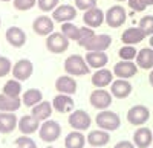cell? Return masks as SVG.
<instances>
[{"instance_id":"obj_15","label":"cell","mask_w":153,"mask_h":148,"mask_svg":"<svg viewBox=\"0 0 153 148\" xmlns=\"http://www.w3.org/2000/svg\"><path fill=\"white\" fill-rule=\"evenodd\" d=\"M86 61H87L89 67L98 70V69H103L107 64L109 57L104 51H89L86 55Z\"/></svg>"},{"instance_id":"obj_41","label":"cell","mask_w":153,"mask_h":148,"mask_svg":"<svg viewBox=\"0 0 153 148\" xmlns=\"http://www.w3.org/2000/svg\"><path fill=\"white\" fill-rule=\"evenodd\" d=\"M129 6H130V9H133L136 12H143V11H146V8L149 5L146 0H129Z\"/></svg>"},{"instance_id":"obj_10","label":"cell","mask_w":153,"mask_h":148,"mask_svg":"<svg viewBox=\"0 0 153 148\" xmlns=\"http://www.w3.org/2000/svg\"><path fill=\"white\" fill-rule=\"evenodd\" d=\"M136 72H138V64L132 63V61H126V60H121L113 67V73L117 75V78H123V80H129L135 77Z\"/></svg>"},{"instance_id":"obj_22","label":"cell","mask_w":153,"mask_h":148,"mask_svg":"<svg viewBox=\"0 0 153 148\" xmlns=\"http://www.w3.org/2000/svg\"><path fill=\"white\" fill-rule=\"evenodd\" d=\"M113 82V73L107 69H98L94 77H92V84L95 85V87L98 89H103V87H107V85H110Z\"/></svg>"},{"instance_id":"obj_23","label":"cell","mask_w":153,"mask_h":148,"mask_svg":"<svg viewBox=\"0 0 153 148\" xmlns=\"http://www.w3.org/2000/svg\"><path fill=\"white\" fill-rule=\"evenodd\" d=\"M52 110H54V105L48 102V101H42V102H38L37 105L32 107V112L31 115L34 118H37L40 122H45L51 118V115H52Z\"/></svg>"},{"instance_id":"obj_1","label":"cell","mask_w":153,"mask_h":148,"mask_svg":"<svg viewBox=\"0 0 153 148\" xmlns=\"http://www.w3.org/2000/svg\"><path fill=\"white\" fill-rule=\"evenodd\" d=\"M89 64L86 58L80 57V55H71L66 58L65 61V70L68 75H74V77H83L89 73Z\"/></svg>"},{"instance_id":"obj_6","label":"cell","mask_w":153,"mask_h":148,"mask_svg":"<svg viewBox=\"0 0 153 148\" xmlns=\"http://www.w3.org/2000/svg\"><path fill=\"white\" fill-rule=\"evenodd\" d=\"M126 18H127L126 9L121 5H115V6L109 8L107 12H106V23H107V26H110V28L123 26Z\"/></svg>"},{"instance_id":"obj_7","label":"cell","mask_w":153,"mask_h":148,"mask_svg":"<svg viewBox=\"0 0 153 148\" xmlns=\"http://www.w3.org/2000/svg\"><path fill=\"white\" fill-rule=\"evenodd\" d=\"M34 72V64L28 58H22L12 66V75L19 81H26Z\"/></svg>"},{"instance_id":"obj_44","label":"cell","mask_w":153,"mask_h":148,"mask_svg":"<svg viewBox=\"0 0 153 148\" xmlns=\"http://www.w3.org/2000/svg\"><path fill=\"white\" fill-rule=\"evenodd\" d=\"M150 46L153 47V35H150Z\"/></svg>"},{"instance_id":"obj_34","label":"cell","mask_w":153,"mask_h":148,"mask_svg":"<svg viewBox=\"0 0 153 148\" xmlns=\"http://www.w3.org/2000/svg\"><path fill=\"white\" fill-rule=\"evenodd\" d=\"M118 55H120V58H121V60L132 61V60H136L138 52H136V49H135L133 46H130V44H124V46L120 49Z\"/></svg>"},{"instance_id":"obj_30","label":"cell","mask_w":153,"mask_h":148,"mask_svg":"<svg viewBox=\"0 0 153 148\" xmlns=\"http://www.w3.org/2000/svg\"><path fill=\"white\" fill-rule=\"evenodd\" d=\"M23 104L25 105H28V107H34L37 105L38 102H42L43 101V95L42 92L38 90V89H29L23 93Z\"/></svg>"},{"instance_id":"obj_14","label":"cell","mask_w":153,"mask_h":148,"mask_svg":"<svg viewBox=\"0 0 153 148\" xmlns=\"http://www.w3.org/2000/svg\"><path fill=\"white\" fill-rule=\"evenodd\" d=\"M19 125V119L14 112H0V133L9 134Z\"/></svg>"},{"instance_id":"obj_31","label":"cell","mask_w":153,"mask_h":148,"mask_svg":"<svg viewBox=\"0 0 153 148\" xmlns=\"http://www.w3.org/2000/svg\"><path fill=\"white\" fill-rule=\"evenodd\" d=\"M97 34L94 32L92 28L89 26H84V28H80V34H78V38H76V43H78L81 47H86L89 43L92 41V38Z\"/></svg>"},{"instance_id":"obj_40","label":"cell","mask_w":153,"mask_h":148,"mask_svg":"<svg viewBox=\"0 0 153 148\" xmlns=\"http://www.w3.org/2000/svg\"><path fill=\"white\" fill-rule=\"evenodd\" d=\"M75 6L80 11H87L97 6V0H75Z\"/></svg>"},{"instance_id":"obj_35","label":"cell","mask_w":153,"mask_h":148,"mask_svg":"<svg viewBox=\"0 0 153 148\" xmlns=\"http://www.w3.org/2000/svg\"><path fill=\"white\" fill-rule=\"evenodd\" d=\"M138 28L146 35H153V15H144L138 23Z\"/></svg>"},{"instance_id":"obj_37","label":"cell","mask_w":153,"mask_h":148,"mask_svg":"<svg viewBox=\"0 0 153 148\" xmlns=\"http://www.w3.org/2000/svg\"><path fill=\"white\" fill-rule=\"evenodd\" d=\"M12 3L17 11H29L37 5V0H14Z\"/></svg>"},{"instance_id":"obj_26","label":"cell","mask_w":153,"mask_h":148,"mask_svg":"<svg viewBox=\"0 0 153 148\" xmlns=\"http://www.w3.org/2000/svg\"><path fill=\"white\" fill-rule=\"evenodd\" d=\"M112 44V38L110 35L107 34H100V35H95L92 41L89 43L84 49L89 52V51H106V49Z\"/></svg>"},{"instance_id":"obj_3","label":"cell","mask_w":153,"mask_h":148,"mask_svg":"<svg viewBox=\"0 0 153 148\" xmlns=\"http://www.w3.org/2000/svg\"><path fill=\"white\" fill-rule=\"evenodd\" d=\"M69 41L71 40L63 32H52L51 35H48V38H46V47H48V51H51L52 54H61V52L68 51Z\"/></svg>"},{"instance_id":"obj_49","label":"cell","mask_w":153,"mask_h":148,"mask_svg":"<svg viewBox=\"0 0 153 148\" xmlns=\"http://www.w3.org/2000/svg\"><path fill=\"white\" fill-rule=\"evenodd\" d=\"M0 24H2V20H0Z\"/></svg>"},{"instance_id":"obj_50","label":"cell","mask_w":153,"mask_h":148,"mask_svg":"<svg viewBox=\"0 0 153 148\" xmlns=\"http://www.w3.org/2000/svg\"><path fill=\"white\" fill-rule=\"evenodd\" d=\"M91 148H95V147H91Z\"/></svg>"},{"instance_id":"obj_48","label":"cell","mask_w":153,"mask_h":148,"mask_svg":"<svg viewBox=\"0 0 153 148\" xmlns=\"http://www.w3.org/2000/svg\"><path fill=\"white\" fill-rule=\"evenodd\" d=\"M118 2H124V0H118Z\"/></svg>"},{"instance_id":"obj_47","label":"cell","mask_w":153,"mask_h":148,"mask_svg":"<svg viewBox=\"0 0 153 148\" xmlns=\"http://www.w3.org/2000/svg\"><path fill=\"white\" fill-rule=\"evenodd\" d=\"M46 148H54V147H46Z\"/></svg>"},{"instance_id":"obj_18","label":"cell","mask_w":153,"mask_h":148,"mask_svg":"<svg viewBox=\"0 0 153 148\" xmlns=\"http://www.w3.org/2000/svg\"><path fill=\"white\" fill-rule=\"evenodd\" d=\"M153 141V131L147 127H139L133 134V144L138 148H149Z\"/></svg>"},{"instance_id":"obj_43","label":"cell","mask_w":153,"mask_h":148,"mask_svg":"<svg viewBox=\"0 0 153 148\" xmlns=\"http://www.w3.org/2000/svg\"><path fill=\"white\" fill-rule=\"evenodd\" d=\"M149 82H150V85L153 87V69H152V72H150V75H149Z\"/></svg>"},{"instance_id":"obj_46","label":"cell","mask_w":153,"mask_h":148,"mask_svg":"<svg viewBox=\"0 0 153 148\" xmlns=\"http://www.w3.org/2000/svg\"><path fill=\"white\" fill-rule=\"evenodd\" d=\"M2 2H11V0H2Z\"/></svg>"},{"instance_id":"obj_12","label":"cell","mask_w":153,"mask_h":148,"mask_svg":"<svg viewBox=\"0 0 153 148\" xmlns=\"http://www.w3.org/2000/svg\"><path fill=\"white\" fill-rule=\"evenodd\" d=\"M32 29L35 31V34L48 37L54 32V18H51L48 15H40L37 17L32 23Z\"/></svg>"},{"instance_id":"obj_8","label":"cell","mask_w":153,"mask_h":148,"mask_svg":"<svg viewBox=\"0 0 153 148\" xmlns=\"http://www.w3.org/2000/svg\"><path fill=\"white\" fill-rule=\"evenodd\" d=\"M149 118H150V112L146 105H133L129 112H127V121H129L132 125L141 127L143 124H146L149 121Z\"/></svg>"},{"instance_id":"obj_11","label":"cell","mask_w":153,"mask_h":148,"mask_svg":"<svg viewBox=\"0 0 153 148\" xmlns=\"http://www.w3.org/2000/svg\"><path fill=\"white\" fill-rule=\"evenodd\" d=\"M75 17H76V6H72V5H60L52 12L54 21H58V23L72 21Z\"/></svg>"},{"instance_id":"obj_33","label":"cell","mask_w":153,"mask_h":148,"mask_svg":"<svg viewBox=\"0 0 153 148\" xmlns=\"http://www.w3.org/2000/svg\"><path fill=\"white\" fill-rule=\"evenodd\" d=\"M61 32L65 34L69 40H75L78 38V34H80V28L76 26V24H74L72 21H66L61 24Z\"/></svg>"},{"instance_id":"obj_13","label":"cell","mask_w":153,"mask_h":148,"mask_svg":"<svg viewBox=\"0 0 153 148\" xmlns=\"http://www.w3.org/2000/svg\"><path fill=\"white\" fill-rule=\"evenodd\" d=\"M83 20L86 23V26L89 28H98L103 24V21L106 20V15H104V12L101 11L100 8H91V9H87L84 12V15H83Z\"/></svg>"},{"instance_id":"obj_38","label":"cell","mask_w":153,"mask_h":148,"mask_svg":"<svg viewBox=\"0 0 153 148\" xmlns=\"http://www.w3.org/2000/svg\"><path fill=\"white\" fill-rule=\"evenodd\" d=\"M60 0H37V5L43 12H49V11H54L57 8Z\"/></svg>"},{"instance_id":"obj_4","label":"cell","mask_w":153,"mask_h":148,"mask_svg":"<svg viewBox=\"0 0 153 148\" xmlns=\"http://www.w3.org/2000/svg\"><path fill=\"white\" fill-rule=\"evenodd\" d=\"M38 134H40V139L51 144V142H55L60 134H61V127L57 121H45L43 124L40 125V130H38Z\"/></svg>"},{"instance_id":"obj_16","label":"cell","mask_w":153,"mask_h":148,"mask_svg":"<svg viewBox=\"0 0 153 148\" xmlns=\"http://www.w3.org/2000/svg\"><path fill=\"white\" fill-rule=\"evenodd\" d=\"M40 121L37 118H34L32 115H25L19 119V130L23 134H32L35 131L40 130Z\"/></svg>"},{"instance_id":"obj_36","label":"cell","mask_w":153,"mask_h":148,"mask_svg":"<svg viewBox=\"0 0 153 148\" xmlns=\"http://www.w3.org/2000/svg\"><path fill=\"white\" fill-rule=\"evenodd\" d=\"M16 148H37V144L28 134H25V136H20L16 139Z\"/></svg>"},{"instance_id":"obj_28","label":"cell","mask_w":153,"mask_h":148,"mask_svg":"<svg viewBox=\"0 0 153 148\" xmlns=\"http://www.w3.org/2000/svg\"><path fill=\"white\" fill-rule=\"evenodd\" d=\"M22 105L20 96H8L3 92L0 93V112H16Z\"/></svg>"},{"instance_id":"obj_29","label":"cell","mask_w":153,"mask_h":148,"mask_svg":"<svg viewBox=\"0 0 153 148\" xmlns=\"http://www.w3.org/2000/svg\"><path fill=\"white\" fill-rule=\"evenodd\" d=\"M86 138L83 136V133L78 131V130H75L72 133H69L66 139H65V147L66 148H84L86 145Z\"/></svg>"},{"instance_id":"obj_42","label":"cell","mask_w":153,"mask_h":148,"mask_svg":"<svg viewBox=\"0 0 153 148\" xmlns=\"http://www.w3.org/2000/svg\"><path fill=\"white\" fill-rule=\"evenodd\" d=\"M113 148H136V145L132 144V142H129V141H121V142H118L117 145H115Z\"/></svg>"},{"instance_id":"obj_39","label":"cell","mask_w":153,"mask_h":148,"mask_svg":"<svg viewBox=\"0 0 153 148\" xmlns=\"http://www.w3.org/2000/svg\"><path fill=\"white\" fill-rule=\"evenodd\" d=\"M12 72V64L6 57H0V78Z\"/></svg>"},{"instance_id":"obj_17","label":"cell","mask_w":153,"mask_h":148,"mask_svg":"<svg viewBox=\"0 0 153 148\" xmlns=\"http://www.w3.org/2000/svg\"><path fill=\"white\" fill-rule=\"evenodd\" d=\"M110 93L115 96V98H127L130 93H132V84L127 81V80H123V78H118L117 81H113L110 84Z\"/></svg>"},{"instance_id":"obj_32","label":"cell","mask_w":153,"mask_h":148,"mask_svg":"<svg viewBox=\"0 0 153 148\" xmlns=\"http://www.w3.org/2000/svg\"><path fill=\"white\" fill-rule=\"evenodd\" d=\"M22 81H19V80H9V81H6V84L3 85V93L5 95H8V96H20V93H22V84H20Z\"/></svg>"},{"instance_id":"obj_24","label":"cell","mask_w":153,"mask_h":148,"mask_svg":"<svg viewBox=\"0 0 153 148\" xmlns=\"http://www.w3.org/2000/svg\"><path fill=\"white\" fill-rule=\"evenodd\" d=\"M110 141V134L106 130H94L87 134V144L91 147H104Z\"/></svg>"},{"instance_id":"obj_25","label":"cell","mask_w":153,"mask_h":148,"mask_svg":"<svg viewBox=\"0 0 153 148\" xmlns=\"http://www.w3.org/2000/svg\"><path fill=\"white\" fill-rule=\"evenodd\" d=\"M146 34L139 29V28H129V29H126L121 35V40L124 44H138V43H141L144 38H146Z\"/></svg>"},{"instance_id":"obj_21","label":"cell","mask_w":153,"mask_h":148,"mask_svg":"<svg viewBox=\"0 0 153 148\" xmlns=\"http://www.w3.org/2000/svg\"><path fill=\"white\" fill-rule=\"evenodd\" d=\"M55 89L60 93H65V95H74L76 92V81L69 77V75H63L60 78H57L55 81Z\"/></svg>"},{"instance_id":"obj_5","label":"cell","mask_w":153,"mask_h":148,"mask_svg":"<svg viewBox=\"0 0 153 148\" xmlns=\"http://www.w3.org/2000/svg\"><path fill=\"white\" fill-rule=\"evenodd\" d=\"M92 124V119L89 116L87 112L84 110H75L69 115V125L74 130H78V131H84L91 127Z\"/></svg>"},{"instance_id":"obj_45","label":"cell","mask_w":153,"mask_h":148,"mask_svg":"<svg viewBox=\"0 0 153 148\" xmlns=\"http://www.w3.org/2000/svg\"><path fill=\"white\" fill-rule=\"evenodd\" d=\"M146 2H147V5L150 6V5H153V0H146Z\"/></svg>"},{"instance_id":"obj_9","label":"cell","mask_w":153,"mask_h":148,"mask_svg":"<svg viewBox=\"0 0 153 148\" xmlns=\"http://www.w3.org/2000/svg\"><path fill=\"white\" fill-rule=\"evenodd\" d=\"M112 93L104 89H97L91 93V105L98 110H106L112 104Z\"/></svg>"},{"instance_id":"obj_19","label":"cell","mask_w":153,"mask_h":148,"mask_svg":"<svg viewBox=\"0 0 153 148\" xmlns=\"http://www.w3.org/2000/svg\"><path fill=\"white\" fill-rule=\"evenodd\" d=\"M6 41L14 46V47H22L25 43H26V34H25L23 29L17 28V26H11L6 31Z\"/></svg>"},{"instance_id":"obj_20","label":"cell","mask_w":153,"mask_h":148,"mask_svg":"<svg viewBox=\"0 0 153 148\" xmlns=\"http://www.w3.org/2000/svg\"><path fill=\"white\" fill-rule=\"evenodd\" d=\"M52 105L55 108V112L58 113H68L74 110V99L71 98V95H65V93H60L54 98Z\"/></svg>"},{"instance_id":"obj_27","label":"cell","mask_w":153,"mask_h":148,"mask_svg":"<svg viewBox=\"0 0 153 148\" xmlns=\"http://www.w3.org/2000/svg\"><path fill=\"white\" fill-rule=\"evenodd\" d=\"M136 64L144 70L153 69V47H144L136 55Z\"/></svg>"},{"instance_id":"obj_2","label":"cell","mask_w":153,"mask_h":148,"mask_svg":"<svg viewBox=\"0 0 153 148\" xmlns=\"http://www.w3.org/2000/svg\"><path fill=\"white\" fill-rule=\"evenodd\" d=\"M95 122H97V125L101 130H106V131H115V130H118L120 125H121L120 116L115 112H109V110L100 112L97 115V118H95Z\"/></svg>"}]
</instances>
